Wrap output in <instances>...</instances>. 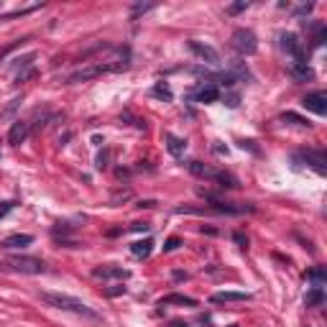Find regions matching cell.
<instances>
[{"mask_svg":"<svg viewBox=\"0 0 327 327\" xmlns=\"http://www.w3.org/2000/svg\"><path fill=\"white\" fill-rule=\"evenodd\" d=\"M225 102H228V105H230V107H235V105H238V95H230V97H228V100H225Z\"/></svg>","mask_w":327,"mask_h":327,"instance_id":"32","label":"cell"},{"mask_svg":"<svg viewBox=\"0 0 327 327\" xmlns=\"http://www.w3.org/2000/svg\"><path fill=\"white\" fill-rule=\"evenodd\" d=\"M128 64L123 62V64H110V62H100V64H90V67H79L77 72H72L67 77V85H74V82H87V79H95L100 74H107V72H120V69H126Z\"/></svg>","mask_w":327,"mask_h":327,"instance_id":"2","label":"cell"},{"mask_svg":"<svg viewBox=\"0 0 327 327\" xmlns=\"http://www.w3.org/2000/svg\"><path fill=\"white\" fill-rule=\"evenodd\" d=\"M304 279H307V281H314V286H324V281H327V271H324L322 266H317V268L307 271Z\"/></svg>","mask_w":327,"mask_h":327,"instance_id":"20","label":"cell"},{"mask_svg":"<svg viewBox=\"0 0 327 327\" xmlns=\"http://www.w3.org/2000/svg\"><path fill=\"white\" fill-rule=\"evenodd\" d=\"M11 268L18 271V274H31V276H36V274H46V263H44V261H38V258H28V256H18V258H13V261H11Z\"/></svg>","mask_w":327,"mask_h":327,"instance_id":"5","label":"cell"},{"mask_svg":"<svg viewBox=\"0 0 327 327\" xmlns=\"http://www.w3.org/2000/svg\"><path fill=\"white\" fill-rule=\"evenodd\" d=\"M31 243H33V235H28V233H18V235H8V238L3 240V248L16 251V248H26V245H31Z\"/></svg>","mask_w":327,"mask_h":327,"instance_id":"13","label":"cell"},{"mask_svg":"<svg viewBox=\"0 0 327 327\" xmlns=\"http://www.w3.org/2000/svg\"><path fill=\"white\" fill-rule=\"evenodd\" d=\"M38 299L44 302V304H49V307H54V309H62V312H72V314H77V317H90V319H100V314L92 309V307H87L82 299H77V297H69V294H62V292H38Z\"/></svg>","mask_w":327,"mask_h":327,"instance_id":"1","label":"cell"},{"mask_svg":"<svg viewBox=\"0 0 327 327\" xmlns=\"http://www.w3.org/2000/svg\"><path fill=\"white\" fill-rule=\"evenodd\" d=\"M289 69H292V74L297 77V79H312L314 77V72L307 67V59H297V62H289Z\"/></svg>","mask_w":327,"mask_h":327,"instance_id":"16","label":"cell"},{"mask_svg":"<svg viewBox=\"0 0 327 327\" xmlns=\"http://www.w3.org/2000/svg\"><path fill=\"white\" fill-rule=\"evenodd\" d=\"M167 148H169V153L172 156H184V151H187V141H182V138H177L174 133H167Z\"/></svg>","mask_w":327,"mask_h":327,"instance_id":"18","label":"cell"},{"mask_svg":"<svg viewBox=\"0 0 327 327\" xmlns=\"http://www.w3.org/2000/svg\"><path fill=\"white\" fill-rule=\"evenodd\" d=\"M26 138H28V123L26 120H16L11 126V131H8V143L11 146H21Z\"/></svg>","mask_w":327,"mask_h":327,"instance_id":"11","label":"cell"},{"mask_svg":"<svg viewBox=\"0 0 327 327\" xmlns=\"http://www.w3.org/2000/svg\"><path fill=\"white\" fill-rule=\"evenodd\" d=\"M151 251H153V240H151V238H146V240H136V243L131 245V253H133L136 258H148Z\"/></svg>","mask_w":327,"mask_h":327,"instance_id":"17","label":"cell"},{"mask_svg":"<svg viewBox=\"0 0 327 327\" xmlns=\"http://www.w3.org/2000/svg\"><path fill=\"white\" fill-rule=\"evenodd\" d=\"M105 161H107V153H100V156H97V169H105V167H107Z\"/></svg>","mask_w":327,"mask_h":327,"instance_id":"30","label":"cell"},{"mask_svg":"<svg viewBox=\"0 0 327 327\" xmlns=\"http://www.w3.org/2000/svg\"><path fill=\"white\" fill-rule=\"evenodd\" d=\"M281 120H284V123L289 120V123H294V126H299V128H312V123H309L307 118H299L297 113H284V115H281Z\"/></svg>","mask_w":327,"mask_h":327,"instance_id":"21","label":"cell"},{"mask_svg":"<svg viewBox=\"0 0 327 327\" xmlns=\"http://www.w3.org/2000/svg\"><path fill=\"white\" fill-rule=\"evenodd\" d=\"M245 8H248V3H245V0H240V3H233V6H228V13H230V16H235V13H243Z\"/></svg>","mask_w":327,"mask_h":327,"instance_id":"25","label":"cell"},{"mask_svg":"<svg viewBox=\"0 0 327 327\" xmlns=\"http://www.w3.org/2000/svg\"><path fill=\"white\" fill-rule=\"evenodd\" d=\"M153 95H156V97H164V100H172V97H174L167 85H156V87H153Z\"/></svg>","mask_w":327,"mask_h":327,"instance_id":"23","label":"cell"},{"mask_svg":"<svg viewBox=\"0 0 327 327\" xmlns=\"http://www.w3.org/2000/svg\"><path fill=\"white\" fill-rule=\"evenodd\" d=\"M233 240L240 245V248H248V238H245L243 233H235V235H233Z\"/></svg>","mask_w":327,"mask_h":327,"instance_id":"26","label":"cell"},{"mask_svg":"<svg viewBox=\"0 0 327 327\" xmlns=\"http://www.w3.org/2000/svg\"><path fill=\"white\" fill-rule=\"evenodd\" d=\"M253 297L248 292H217L212 294V302L215 304H225V302H251Z\"/></svg>","mask_w":327,"mask_h":327,"instance_id":"12","label":"cell"},{"mask_svg":"<svg viewBox=\"0 0 327 327\" xmlns=\"http://www.w3.org/2000/svg\"><path fill=\"white\" fill-rule=\"evenodd\" d=\"M279 38H281V49L292 57V62L307 59V57H304V46H302V41L297 38V33H281Z\"/></svg>","mask_w":327,"mask_h":327,"instance_id":"6","label":"cell"},{"mask_svg":"<svg viewBox=\"0 0 327 327\" xmlns=\"http://www.w3.org/2000/svg\"><path fill=\"white\" fill-rule=\"evenodd\" d=\"M324 302V286H312V289L307 292V297H304V304L307 307H319Z\"/></svg>","mask_w":327,"mask_h":327,"instance_id":"19","label":"cell"},{"mask_svg":"<svg viewBox=\"0 0 327 327\" xmlns=\"http://www.w3.org/2000/svg\"><path fill=\"white\" fill-rule=\"evenodd\" d=\"M312 8H314V3H307V6H299V8L294 11V16H307V13H309Z\"/></svg>","mask_w":327,"mask_h":327,"instance_id":"28","label":"cell"},{"mask_svg":"<svg viewBox=\"0 0 327 327\" xmlns=\"http://www.w3.org/2000/svg\"><path fill=\"white\" fill-rule=\"evenodd\" d=\"M13 204H16V202H3V207H0V217H6V215L13 210Z\"/></svg>","mask_w":327,"mask_h":327,"instance_id":"29","label":"cell"},{"mask_svg":"<svg viewBox=\"0 0 327 327\" xmlns=\"http://www.w3.org/2000/svg\"><path fill=\"white\" fill-rule=\"evenodd\" d=\"M192 97L197 102H215L220 97V90L215 87V82H202V85L192 92Z\"/></svg>","mask_w":327,"mask_h":327,"instance_id":"9","label":"cell"},{"mask_svg":"<svg viewBox=\"0 0 327 327\" xmlns=\"http://www.w3.org/2000/svg\"><path fill=\"white\" fill-rule=\"evenodd\" d=\"M189 51H192L199 62L207 64V67H220V51H217L215 46H210V44H204V41L192 38V41H189Z\"/></svg>","mask_w":327,"mask_h":327,"instance_id":"4","label":"cell"},{"mask_svg":"<svg viewBox=\"0 0 327 327\" xmlns=\"http://www.w3.org/2000/svg\"><path fill=\"white\" fill-rule=\"evenodd\" d=\"M302 105H304L307 110H312L314 115H324V113H327V95H324V92H312V95H307V97L302 100Z\"/></svg>","mask_w":327,"mask_h":327,"instance_id":"10","label":"cell"},{"mask_svg":"<svg viewBox=\"0 0 327 327\" xmlns=\"http://www.w3.org/2000/svg\"><path fill=\"white\" fill-rule=\"evenodd\" d=\"M179 245H182V238H169L167 243H164V251L172 253V251H177V248H179Z\"/></svg>","mask_w":327,"mask_h":327,"instance_id":"24","label":"cell"},{"mask_svg":"<svg viewBox=\"0 0 327 327\" xmlns=\"http://www.w3.org/2000/svg\"><path fill=\"white\" fill-rule=\"evenodd\" d=\"M92 276L95 279H120V281H126V279H131V271L123 268V266H115V263H105V266L92 268Z\"/></svg>","mask_w":327,"mask_h":327,"instance_id":"7","label":"cell"},{"mask_svg":"<svg viewBox=\"0 0 327 327\" xmlns=\"http://www.w3.org/2000/svg\"><path fill=\"white\" fill-rule=\"evenodd\" d=\"M230 44H233V49H235L238 54L248 57V54H256L258 38H256V33H253L251 28H235L233 36H230Z\"/></svg>","mask_w":327,"mask_h":327,"instance_id":"3","label":"cell"},{"mask_svg":"<svg viewBox=\"0 0 327 327\" xmlns=\"http://www.w3.org/2000/svg\"><path fill=\"white\" fill-rule=\"evenodd\" d=\"M123 292H126V286H118V289H107L110 297H118V294H123Z\"/></svg>","mask_w":327,"mask_h":327,"instance_id":"31","label":"cell"},{"mask_svg":"<svg viewBox=\"0 0 327 327\" xmlns=\"http://www.w3.org/2000/svg\"><path fill=\"white\" fill-rule=\"evenodd\" d=\"M189 172L194 174V177H199V179H217V169H212V167H207V164H202V161H192L189 164Z\"/></svg>","mask_w":327,"mask_h":327,"instance_id":"15","label":"cell"},{"mask_svg":"<svg viewBox=\"0 0 327 327\" xmlns=\"http://www.w3.org/2000/svg\"><path fill=\"white\" fill-rule=\"evenodd\" d=\"M299 158H304L307 167H312L317 174H327V158H324L322 151H312V148H309V151H302Z\"/></svg>","mask_w":327,"mask_h":327,"instance_id":"8","label":"cell"},{"mask_svg":"<svg viewBox=\"0 0 327 327\" xmlns=\"http://www.w3.org/2000/svg\"><path fill=\"white\" fill-rule=\"evenodd\" d=\"M161 307H169V304H179V307H197V299L187 297V294H167L158 299Z\"/></svg>","mask_w":327,"mask_h":327,"instance_id":"14","label":"cell"},{"mask_svg":"<svg viewBox=\"0 0 327 327\" xmlns=\"http://www.w3.org/2000/svg\"><path fill=\"white\" fill-rule=\"evenodd\" d=\"M131 230H136V233H148V230H151V225H148V223H133V225H131Z\"/></svg>","mask_w":327,"mask_h":327,"instance_id":"27","label":"cell"},{"mask_svg":"<svg viewBox=\"0 0 327 327\" xmlns=\"http://www.w3.org/2000/svg\"><path fill=\"white\" fill-rule=\"evenodd\" d=\"M0 266H3V263H0Z\"/></svg>","mask_w":327,"mask_h":327,"instance_id":"33","label":"cell"},{"mask_svg":"<svg viewBox=\"0 0 327 327\" xmlns=\"http://www.w3.org/2000/svg\"><path fill=\"white\" fill-rule=\"evenodd\" d=\"M215 182H220V187H230V189H235V187H238V179H235V177H230V174H225V172H220Z\"/></svg>","mask_w":327,"mask_h":327,"instance_id":"22","label":"cell"}]
</instances>
